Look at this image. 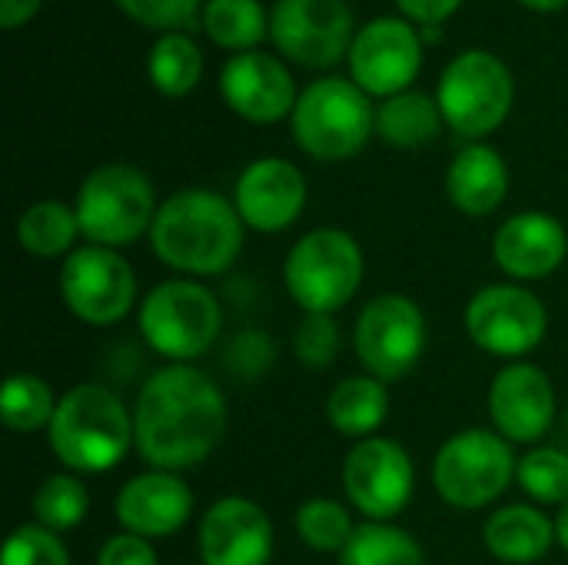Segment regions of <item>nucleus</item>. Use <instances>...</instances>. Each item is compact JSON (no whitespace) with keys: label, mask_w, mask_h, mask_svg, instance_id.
Instances as JSON below:
<instances>
[{"label":"nucleus","mask_w":568,"mask_h":565,"mask_svg":"<svg viewBox=\"0 0 568 565\" xmlns=\"http://www.w3.org/2000/svg\"><path fill=\"white\" fill-rule=\"evenodd\" d=\"M153 183L126 163L97 167L77 190V223L80 236L93 246L120 250L150 233L156 216Z\"/></svg>","instance_id":"nucleus-6"},{"label":"nucleus","mask_w":568,"mask_h":565,"mask_svg":"<svg viewBox=\"0 0 568 565\" xmlns=\"http://www.w3.org/2000/svg\"><path fill=\"white\" fill-rule=\"evenodd\" d=\"M516 453L496 430H463L433 460V486L453 509L473 513L499 503L516 480Z\"/></svg>","instance_id":"nucleus-7"},{"label":"nucleus","mask_w":568,"mask_h":565,"mask_svg":"<svg viewBox=\"0 0 568 565\" xmlns=\"http://www.w3.org/2000/svg\"><path fill=\"white\" fill-rule=\"evenodd\" d=\"M293 350H296L300 363L310 366V370L329 366L336 360V353H339V326H336V320L323 316V313H306L303 323L296 326Z\"/></svg>","instance_id":"nucleus-35"},{"label":"nucleus","mask_w":568,"mask_h":565,"mask_svg":"<svg viewBox=\"0 0 568 565\" xmlns=\"http://www.w3.org/2000/svg\"><path fill=\"white\" fill-rule=\"evenodd\" d=\"M203 565H270L273 523L266 509L246 496L216 500L200 519Z\"/></svg>","instance_id":"nucleus-17"},{"label":"nucleus","mask_w":568,"mask_h":565,"mask_svg":"<svg viewBox=\"0 0 568 565\" xmlns=\"http://www.w3.org/2000/svg\"><path fill=\"white\" fill-rule=\"evenodd\" d=\"M389 416V393L386 383L376 376H346L333 386L326 400L329 426L346 440H369Z\"/></svg>","instance_id":"nucleus-24"},{"label":"nucleus","mask_w":568,"mask_h":565,"mask_svg":"<svg viewBox=\"0 0 568 565\" xmlns=\"http://www.w3.org/2000/svg\"><path fill=\"white\" fill-rule=\"evenodd\" d=\"M60 296L87 326H116L136 306V273L116 250L77 246L60 266Z\"/></svg>","instance_id":"nucleus-11"},{"label":"nucleus","mask_w":568,"mask_h":565,"mask_svg":"<svg viewBox=\"0 0 568 565\" xmlns=\"http://www.w3.org/2000/svg\"><path fill=\"white\" fill-rule=\"evenodd\" d=\"M483 543L489 556L506 565H532L546 559L556 546V519H549L542 509L516 503L503 506L486 519Z\"/></svg>","instance_id":"nucleus-23"},{"label":"nucleus","mask_w":568,"mask_h":565,"mask_svg":"<svg viewBox=\"0 0 568 565\" xmlns=\"http://www.w3.org/2000/svg\"><path fill=\"white\" fill-rule=\"evenodd\" d=\"M116 7L140 20L143 27H156V30H176V27H190L196 17L200 0H116Z\"/></svg>","instance_id":"nucleus-36"},{"label":"nucleus","mask_w":568,"mask_h":565,"mask_svg":"<svg viewBox=\"0 0 568 565\" xmlns=\"http://www.w3.org/2000/svg\"><path fill=\"white\" fill-rule=\"evenodd\" d=\"M566 430H568V410H566Z\"/></svg>","instance_id":"nucleus-43"},{"label":"nucleus","mask_w":568,"mask_h":565,"mask_svg":"<svg viewBox=\"0 0 568 565\" xmlns=\"http://www.w3.org/2000/svg\"><path fill=\"white\" fill-rule=\"evenodd\" d=\"M47 443L70 473H110L136 446L133 413L113 390L80 383L60 396Z\"/></svg>","instance_id":"nucleus-3"},{"label":"nucleus","mask_w":568,"mask_h":565,"mask_svg":"<svg viewBox=\"0 0 568 565\" xmlns=\"http://www.w3.org/2000/svg\"><path fill=\"white\" fill-rule=\"evenodd\" d=\"M203 77V53L193 40L170 33L150 53V80L163 97H186Z\"/></svg>","instance_id":"nucleus-31"},{"label":"nucleus","mask_w":568,"mask_h":565,"mask_svg":"<svg viewBox=\"0 0 568 565\" xmlns=\"http://www.w3.org/2000/svg\"><path fill=\"white\" fill-rule=\"evenodd\" d=\"M343 490L366 523H393L413 500L416 466L403 443L389 436L359 440L343 460Z\"/></svg>","instance_id":"nucleus-13"},{"label":"nucleus","mask_w":568,"mask_h":565,"mask_svg":"<svg viewBox=\"0 0 568 565\" xmlns=\"http://www.w3.org/2000/svg\"><path fill=\"white\" fill-rule=\"evenodd\" d=\"M243 220L233 200L213 190H180L160 203L150 226L153 256L190 280L233 270L243 253Z\"/></svg>","instance_id":"nucleus-2"},{"label":"nucleus","mask_w":568,"mask_h":565,"mask_svg":"<svg viewBox=\"0 0 568 565\" xmlns=\"http://www.w3.org/2000/svg\"><path fill=\"white\" fill-rule=\"evenodd\" d=\"M423 63V37L399 17L373 20L349 47V70L363 93L396 97L416 80Z\"/></svg>","instance_id":"nucleus-15"},{"label":"nucleus","mask_w":568,"mask_h":565,"mask_svg":"<svg viewBox=\"0 0 568 565\" xmlns=\"http://www.w3.org/2000/svg\"><path fill=\"white\" fill-rule=\"evenodd\" d=\"M469 340L499 360H523L529 356L549 330V310L536 293L516 283H493L483 286L463 313Z\"/></svg>","instance_id":"nucleus-12"},{"label":"nucleus","mask_w":568,"mask_h":565,"mask_svg":"<svg viewBox=\"0 0 568 565\" xmlns=\"http://www.w3.org/2000/svg\"><path fill=\"white\" fill-rule=\"evenodd\" d=\"M0 565H70V553L57 533L27 523L10 533Z\"/></svg>","instance_id":"nucleus-34"},{"label":"nucleus","mask_w":568,"mask_h":565,"mask_svg":"<svg viewBox=\"0 0 568 565\" xmlns=\"http://www.w3.org/2000/svg\"><path fill=\"white\" fill-rule=\"evenodd\" d=\"M57 396L53 390L33 376V373H13L3 383V396H0V413L10 433L30 436L40 430H50L53 413H57Z\"/></svg>","instance_id":"nucleus-28"},{"label":"nucleus","mask_w":568,"mask_h":565,"mask_svg":"<svg viewBox=\"0 0 568 565\" xmlns=\"http://www.w3.org/2000/svg\"><path fill=\"white\" fill-rule=\"evenodd\" d=\"M353 533H356V526L349 519V509L339 500L313 496L296 509V536L313 553H336L339 556L346 549V543L353 539Z\"/></svg>","instance_id":"nucleus-32"},{"label":"nucleus","mask_w":568,"mask_h":565,"mask_svg":"<svg viewBox=\"0 0 568 565\" xmlns=\"http://www.w3.org/2000/svg\"><path fill=\"white\" fill-rule=\"evenodd\" d=\"M366 256L359 243L336 226L306 233L283 263V283L303 313H339L363 286Z\"/></svg>","instance_id":"nucleus-5"},{"label":"nucleus","mask_w":568,"mask_h":565,"mask_svg":"<svg viewBox=\"0 0 568 565\" xmlns=\"http://www.w3.org/2000/svg\"><path fill=\"white\" fill-rule=\"evenodd\" d=\"M396 3H399V10L406 17H413V20H419L426 27H436L446 17H453L463 0H396Z\"/></svg>","instance_id":"nucleus-39"},{"label":"nucleus","mask_w":568,"mask_h":565,"mask_svg":"<svg viewBox=\"0 0 568 565\" xmlns=\"http://www.w3.org/2000/svg\"><path fill=\"white\" fill-rule=\"evenodd\" d=\"M136 323L153 353L170 363H193L220 340L223 306L200 280L173 276L140 300Z\"/></svg>","instance_id":"nucleus-4"},{"label":"nucleus","mask_w":568,"mask_h":565,"mask_svg":"<svg viewBox=\"0 0 568 565\" xmlns=\"http://www.w3.org/2000/svg\"><path fill=\"white\" fill-rule=\"evenodd\" d=\"M516 483H519V490H523L532 503H539V506H566L568 453L552 450V446L529 450V453L519 460Z\"/></svg>","instance_id":"nucleus-33"},{"label":"nucleus","mask_w":568,"mask_h":565,"mask_svg":"<svg viewBox=\"0 0 568 565\" xmlns=\"http://www.w3.org/2000/svg\"><path fill=\"white\" fill-rule=\"evenodd\" d=\"M77 236H80L77 213H73V206H67L60 200H40V203L27 206L17 220V243L23 253H30L37 260L70 256L77 250Z\"/></svg>","instance_id":"nucleus-26"},{"label":"nucleus","mask_w":568,"mask_h":565,"mask_svg":"<svg viewBox=\"0 0 568 565\" xmlns=\"http://www.w3.org/2000/svg\"><path fill=\"white\" fill-rule=\"evenodd\" d=\"M87 513H90V493L73 473H53L33 493V523L50 533H67L80 526Z\"/></svg>","instance_id":"nucleus-29"},{"label":"nucleus","mask_w":568,"mask_h":565,"mask_svg":"<svg viewBox=\"0 0 568 565\" xmlns=\"http://www.w3.org/2000/svg\"><path fill=\"white\" fill-rule=\"evenodd\" d=\"M233 206L250 230L283 233L306 206V180L283 157L253 160L233 186Z\"/></svg>","instance_id":"nucleus-18"},{"label":"nucleus","mask_w":568,"mask_h":565,"mask_svg":"<svg viewBox=\"0 0 568 565\" xmlns=\"http://www.w3.org/2000/svg\"><path fill=\"white\" fill-rule=\"evenodd\" d=\"M226 433L223 390L190 363L156 370L133 403L136 453L150 470L200 466Z\"/></svg>","instance_id":"nucleus-1"},{"label":"nucleus","mask_w":568,"mask_h":565,"mask_svg":"<svg viewBox=\"0 0 568 565\" xmlns=\"http://www.w3.org/2000/svg\"><path fill=\"white\" fill-rule=\"evenodd\" d=\"M568 256V236L566 226L542 213V210H529V213H516L509 216L496 236H493V260L496 266L513 276V280H546L552 276Z\"/></svg>","instance_id":"nucleus-21"},{"label":"nucleus","mask_w":568,"mask_h":565,"mask_svg":"<svg viewBox=\"0 0 568 565\" xmlns=\"http://www.w3.org/2000/svg\"><path fill=\"white\" fill-rule=\"evenodd\" d=\"M556 386L536 363H509L489 386V416L509 443H539L556 423Z\"/></svg>","instance_id":"nucleus-16"},{"label":"nucleus","mask_w":568,"mask_h":565,"mask_svg":"<svg viewBox=\"0 0 568 565\" xmlns=\"http://www.w3.org/2000/svg\"><path fill=\"white\" fill-rule=\"evenodd\" d=\"M203 30L226 50H253L266 33V13L260 0H210L203 7Z\"/></svg>","instance_id":"nucleus-30"},{"label":"nucleus","mask_w":568,"mask_h":565,"mask_svg":"<svg viewBox=\"0 0 568 565\" xmlns=\"http://www.w3.org/2000/svg\"><path fill=\"white\" fill-rule=\"evenodd\" d=\"M116 523L123 533L143 536V539H166L176 536L190 516H193V490L180 480V473L166 470H146L123 483L116 493Z\"/></svg>","instance_id":"nucleus-19"},{"label":"nucleus","mask_w":568,"mask_h":565,"mask_svg":"<svg viewBox=\"0 0 568 565\" xmlns=\"http://www.w3.org/2000/svg\"><path fill=\"white\" fill-rule=\"evenodd\" d=\"M443 123L446 120H443L439 103L416 90L396 93L376 110V133L399 150H416V147L433 143Z\"/></svg>","instance_id":"nucleus-25"},{"label":"nucleus","mask_w":568,"mask_h":565,"mask_svg":"<svg viewBox=\"0 0 568 565\" xmlns=\"http://www.w3.org/2000/svg\"><path fill=\"white\" fill-rule=\"evenodd\" d=\"M513 93L516 87L509 67L486 50H469L443 70L436 103L443 110V120L459 137L479 140L506 123L513 110Z\"/></svg>","instance_id":"nucleus-9"},{"label":"nucleus","mask_w":568,"mask_h":565,"mask_svg":"<svg viewBox=\"0 0 568 565\" xmlns=\"http://www.w3.org/2000/svg\"><path fill=\"white\" fill-rule=\"evenodd\" d=\"M336 565H426V553L393 523H363L336 556Z\"/></svg>","instance_id":"nucleus-27"},{"label":"nucleus","mask_w":568,"mask_h":565,"mask_svg":"<svg viewBox=\"0 0 568 565\" xmlns=\"http://www.w3.org/2000/svg\"><path fill=\"white\" fill-rule=\"evenodd\" d=\"M556 543L566 549L568 556V503L559 509V519H556Z\"/></svg>","instance_id":"nucleus-41"},{"label":"nucleus","mask_w":568,"mask_h":565,"mask_svg":"<svg viewBox=\"0 0 568 565\" xmlns=\"http://www.w3.org/2000/svg\"><path fill=\"white\" fill-rule=\"evenodd\" d=\"M526 7H532V10H562L568 0H523Z\"/></svg>","instance_id":"nucleus-42"},{"label":"nucleus","mask_w":568,"mask_h":565,"mask_svg":"<svg viewBox=\"0 0 568 565\" xmlns=\"http://www.w3.org/2000/svg\"><path fill=\"white\" fill-rule=\"evenodd\" d=\"M97 565H160V559H156V549L150 539L133 536V533H120L100 546Z\"/></svg>","instance_id":"nucleus-37"},{"label":"nucleus","mask_w":568,"mask_h":565,"mask_svg":"<svg viewBox=\"0 0 568 565\" xmlns=\"http://www.w3.org/2000/svg\"><path fill=\"white\" fill-rule=\"evenodd\" d=\"M446 193L466 216H489L509 193V167L499 150L486 143L463 147L446 170Z\"/></svg>","instance_id":"nucleus-22"},{"label":"nucleus","mask_w":568,"mask_h":565,"mask_svg":"<svg viewBox=\"0 0 568 565\" xmlns=\"http://www.w3.org/2000/svg\"><path fill=\"white\" fill-rule=\"evenodd\" d=\"M40 3L43 0H0V27H7V30L23 27L40 10Z\"/></svg>","instance_id":"nucleus-40"},{"label":"nucleus","mask_w":568,"mask_h":565,"mask_svg":"<svg viewBox=\"0 0 568 565\" xmlns=\"http://www.w3.org/2000/svg\"><path fill=\"white\" fill-rule=\"evenodd\" d=\"M373 127L376 113L369 97L343 77H323L310 83L293 110V137L316 160L356 157Z\"/></svg>","instance_id":"nucleus-8"},{"label":"nucleus","mask_w":568,"mask_h":565,"mask_svg":"<svg viewBox=\"0 0 568 565\" xmlns=\"http://www.w3.org/2000/svg\"><path fill=\"white\" fill-rule=\"evenodd\" d=\"M220 90L226 107L250 123H276L293 113L300 100L293 73L260 50L236 53L220 73Z\"/></svg>","instance_id":"nucleus-20"},{"label":"nucleus","mask_w":568,"mask_h":565,"mask_svg":"<svg viewBox=\"0 0 568 565\" xmlns=\"http://www.w3.org/2000/svg\"><path fill=\"white\" fill-rule=\"evenodd\" d=\"M273 363V340L270 336H263V333H243L236 343H233V350H230V366L236 370V373H243V376H260L266 366Z\"/></svg>","instance_id":"nucleus-38"},{"label":"nucleus","mask_w":568,"mask_h":565,"mask_svg":"<svg viewBox=\"0 0 568 565\" xmlns=\"http://www.w3.org/2000/svg\"><path fill=\"white\" fill-rule=\"evenodd\" d=\"M280 53L303 67H333L353 47V13L343 0H280L270 17Z\"/></svg>","instance_id":"nucleus-14"},{"label":"nucleus","mask_w":568,"mask_h":565,"mask_svg":"<svg viewBox=\"0 0 568 565\" xmlns=\"http://www.w3.org/2000/svg\"><path fill=\"white\" fill-rule=\"evenodd\" d=\"M353 346L369 376L383 383H396L409 376L426 350L423 306L403 293L373 296L356 320Z\"/></svg>","instance_id":"nucleus-10"}]
</instances>
